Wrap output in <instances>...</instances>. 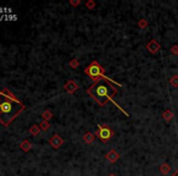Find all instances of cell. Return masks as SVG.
I'll return each mask as SVG.
<instances>
[{
  "instance_id": "obj_1",
  "label": "cell",
  "mask_w": 178,
  "mask_h": 176,
  "mask_svg": "<svg viewBox=\"0 0 178 176\" xmlns=\"http://www.w3.org/2000/svg\"><path fill=\"white\" fill-rule=\"evenodd\" d=\"M87 93L91 96L100 106H105V105L107 104V102L110 100V102H112L118 109H120L126 116L129 115L123 108H121L117 103L113 102L112 97L117 94V88L113 87V86L111 84V82H107V81H99V82H95L94 84H92V86L87 90Z\"/></svg>"
},
{
  "instance_id": "obj_2",
  "label": "cell",
  "mask_w": 178,
  "mask_h": 176,
  "mask_svg": "<svg viewBox=\"0 0 178 176\" xmlns=\"http://www.w3.org/2000/svg\"><path fill=\"white\" fill-rule=\"evenodd\" d=\"M22 110L23 104L17 99H12L0 93V122L3 125L8 126Z\"/></svg>"
},
{
  "instance_id": "obj_3",
  "label": "cell",
  "mask_w": 178,
  "mask_h": 176,
  "mask_svg": "<svg viewBox=\"0 0 178 176\" xmlns=\"http://www.w3.org/2000/svg\"><path fill=\"white\" fill-rule=\"evenodd\" d=\"M84 72H85V75L87 76H89L92 80H94V81H107V82H111V83H115V84H117V86H120V87H122V84L121 83H117V82H115L113 80H111V78H109V77H106L105 75H104V72H105V69L98 63V61H93L91 65H89L85 70H84Z\"/></svg>"
},
{
  "instance_id": "obj_4",
  "label": "cell",
  "mask_w": 178,
  "mask_h": 176,
  "mask_svg": "<svg viewBox=\"0 0 178 176\" xmlns=\"http://www.w3.org/2000/svg\"><path fill=\"white\" fill-rule=\"evenodd\" d=\"M97 136H98L103 142H107V141L111 139V137L113 136V131H112L109 126H106V125H98Z\"/></svg>"
},
{
  "instance_id": "obj_5",
  "label": "cell",
  "mask_w": 178,
  "mask_h": 176,
  "mask_svg": "<svg viewBox=\"0 0 178 176\" xmlns=\"http://www.w3.org/2000/svg\"><path fill=\"white\" fill-rule=\"evenodd\" d=\"M146 49H148V51L151 53V54H157L159 50L161 49V45L156 42V39H151L149 43L146 44Z\"/></svg>"
},
{
  "instance_id": "obj_6",
  "label": "cell",
  "mask_w": 178,
  "mask_h": 176,
  "mask_svg": "<svg viewBox=\"0 0 178 176\" xmlns=\"http://www.w3.org/2000/svg\"><path fill=\"white\" fill-rule=\"evenodd\" d=\"M49 143H50V145L52 147V148L57 149V148H60V147H61V144L64 143V139H62L60 136H59V135H54V136L50 138Z\"/></svg>"
},
{
  "instance_id": "obj_7",
  "label": "cell",
  "mask_w": 178,
  "mask_h": 176,
  "mask_svg": "<svg viewBox=\"0 0 178 176\" xmlns=\"http://www.w3.org/2000/svg\"><path fill=\"white\" fill-rule=\"evenodd\" d=\"M65 90H66V92H68V93H75L77 90H78V84L75 82V81H68L66 84H65Z\"/></svg>"
},
{
  "instance_id": "obj_8",
  "label": "cell",
  "mask_w": 178,
  "mask_h": 176,
  "mask_svg": "<svg viewBox=\"0 0 178 176\" xmlns=\"http://www.w3.org/2000/svg\"><path fill=\"white\" fill-rule=\"evenodd\" d=\"M106 159H107L110 163H115V161H117L118 159H120V154H118L115 149H111V151L106 154Z\"/></svg>"
},
{
  "instance_id": "obj_9",
  "label": "cell",
  "mask_w": 178,
  "mask_h": 176,
  "mask_svg": "<svg viewBox=\"0 0 178 176\" xmlns=\"http://www.w3.org/2000/svg\"><path fill=\"white\" fill-rule=\"evenodd\" d=\"M162 117L165 119V121H171L172 119H173V112H172V110L171 109H167V110H165L164 111V114H162Z\"/></svg>"
},
{
  "instance_id": "obj_10",
  "label": "cell",
  "mask_w": 178,
  "mask_h": 176,
  "mask_svg": "<svg viewBox=\"0 0 178 176\" xmlns=\"http://www.w3.org/2000/svg\"><path fill=\"white\" fill-rule=\"evenodd\" d=\"M20 147H21V149L23 151V152H28V151H31V147H32V144H31V142L29 141H27V139H24L21 144H20Z\"/></svg>"
},
{
  "instance_id": "obj_11",
  "label": "cell",
  "mask_w": 178,
  "mask_h": 176,
  "mask_svg": "<svg viewBox=\"0 0 178 176\" xmlns=\"http://www.w3.org/2000/svg\"><path fill=\"white\" fill-rule=\"evenodd\" d=\"M83 139L85 143H93L94 139H95V136L92 133V132H87L84 136H83Z\"/></svg>"
},
{
  "instance_id": "obj_12",
  "label": "cell",
  "mask_w": 178,
  "mask_h": 176,
  "mask_svg": "<svg viewBox=\"0 0 178 176\" xmlns=\"http://www.w3.org/2000/svg\"><path fill=\"white\" fill-rule=\"evenodd\" d=\"M160 171H161V174L167 175V174L171 171V166H170V164H168V163H162L161 166H160Z\"/></svg>"
},
{
  "instance_id": "obj_13",
  "label": "cell",
  "mask_w": 178,
  "mask_h": 176,
  "mask_svg": "<svg viewBox=\"0 0 178 176\" xmlns=\"http://www.w3.org/2000/svg\"><path fill=\"white\" fill-rule=\"evenodd\" d=\"M40 131H42V130H40V127H39V126H37V125H33V126L29 127V132H31V135H32V136H38Z\"/></svg>"
},
{
  "instance_id": "obj_14",
  "label": "cell",
  "mask_w": 178,
  "mask_h": 176,
  "mask_svg": "<svg viewBox=\"0 0 178 176\" xmlns=\"http://www.w3.org/2000/svg\"><path fill=\"white\" fill-rule=\"evenodd\" d=\"M170 83H171L174 88H178V75H173V76L170 78Z\"/></svg>"
},
{
  "instance_id": "obj_15",
  "label": "cell",
  "mask_w": 178,
  "mask_h": 176,
  "mask_svg": "<svg viewBox=\"0 0 178 176\" xmlns=\"http://www.w3.org/2000/svg\"><path fill=\"white\" fill-rule=\"evenodd\" d=\"M39 127H40V130H42V131H48V130H49V127H50V125H49V122H48V121L43 120V121L40 122Z\"/></svg>"
},
{
  "instance_id": "obj_16",
  "label": "cell",
  "mask_w": 178,
  "mask_h": 176,
  "mask_svg": "<svg viewBox=\"0 0 178 176\" xmlns=\"http://www.w3.org/2000/svg\"><path fill=\"white\" fill-rule=\"evenodd\" d=\"M42 116L44 117V120H45V121H48L49 119H51L52 114H51V111H50V110H46V111H44V112H43V115H42Z\"/></svg>"
},
{
  "instance_id": "obj_17",
  "label": "cell",
  "mask_w": 178,
  "mask_h": 176,
  "mask_svg": "<svg viewBox=\"0 0 178 176\" xmlns=\"http://www.w3.org/2000/svg\"><path fill=\"white\" fill-rule=\"evenodd\" d=\"M85 6H87L89 10H92V9L95 8V3L93 2V0H91V2H87V3H85Z\"/></svg>"
},
{
  "instance_id": "obj_18",
  "label": "cell",
  "mask_w": 178,
  "mask_h": 176,
  "mask_svg": "<svg viewBox=\"0 0 178 176\" xmlns=\"http://www.w3.org/2000/svg\"><path fill=\"white\" fill-rule=\"evenodd\" d=\"M78 65H79V63H78V60H76V59H72V60L70 61V66H71L72 69H76Z\"/></svg>"
},
{
  "instance_id": "obj_19",
  "label": "cell",
  "mask_w": 178,
  "mask_h": 176,
  "mask_svg": "<svg viewBox=\"0 0 178 176\" xmlns=\"http://www.w3.org/2000/svg\"><path fill=\"white\" fill-rule=\"evenodd\" d=\"M138 26H139V28H145L146 26H148V22H146V20H140L139 22H138Z\"/></svg>"
},
{
  "instance_id": "obj_20",
  "label": "cell",
  "mask_w": 178,
  "mask_h": 176,
  "mask_svg": "<svg viewBox=\"0 0 178 176\" xmlns=\"http://www.w3.org/2000/svg\"><path fill=\"white\" fill-rule=\"evenodd\" d=\"M171 53L173 55H178V44H174L171 47Z\"/></svg>"
},
{
  "instance_id": "obj_21",
  "label": "cell",
  "mask_w": 178,
  "mask_h": 176,
  "mask_svg": "<svg viewBox=\"0 0 178 176\" xmlns=\"http://www.w3.org/2000/svg\"><path fill=\"white\" fill-rule=\"evenodd\" d=\"M79 4H81V2H71V5H73V6H77Z\"/></svg>"
},
{
  "instance_id": "obj_22",
  "label": "cell",
  "mask_w": 178,
  "mask_h": 176,
  "mask_svg": "<svg viewBox=\"0 0 178 176\" xmlns=\"http://www.w3.org/2000/svg\"><path fill=\"white\" fill-rule=\"evenodd\" d=\"M171 176H178V170H176V171H174V172H173Z\"/></svg>"
},
{
  "instance_id": "obj_23",
  "label": "cell",
  "mask_w": 178,
  "mask_h": 176,
  "mask_svg": "<svg viewBox=\"0 0 178 176\" xmlns=\"http://www.w3.org/2000/svg\"><path fill=\"white\" fill-rule=\"evenodd\" d=\"M4 18H5V15H0V21L4 20Z\"/></svg>"
},
{
  "instance_id": "obj_24",
  "label": "cell",
  "mask_w": 178,
  "mask_h": 176,
  "mask_svg": "<svg viewBox=\"0 0 178 176\" xmlns=\"http://www.w3.org/2000/svg\"><path fill=\"white\" fill-rule=\"evenodd\" d=\"M107 176H116V175H115V174H109Z\"/></svg>"
}]
</instances>
